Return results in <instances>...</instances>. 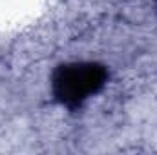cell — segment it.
Returning <instances> with one entry per match:
<instances>
[{
  "instance_id": "1",
  "label": "cell",
  "mask_w": 157,
  "mask_h": 155,
  "mask_svg": "<svg viewBox=\"0 0 157 155\" xmlns=\"http://www.w3.org/2000/svg\"><path fill=\"white\" fill-rule=\"evenodd\" d=\"M108 73L93 62H80L60 68L53 78V91L66 106H78L102 89Z\"/></svg>"
}]
</instances>
